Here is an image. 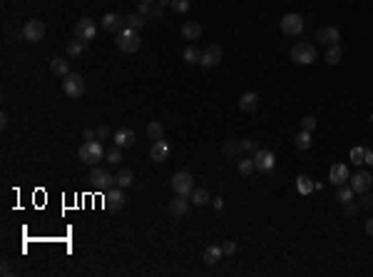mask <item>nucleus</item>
<instances>
[{
    "label": "nucleus",
    "mask_w": 373,
    "mask_h": 277,
    "mask_svg": "<svg viewBox=\"0 0 373 277\" xmlns=\"http://www.w3.org/2000/svg\"><path fill=\"white\" fill-rule=\"evenodd\" d=\"M77 157H80V162H85V165H97V162L105 157V148H102V143H97V140H85V143L80 145V150H77Z\"/></svg>",
    "instance_id": "nucleus-1"
},
{
    "label": "nucleus",
    "mask_w": 373,
    "mask_h": 277,
    "mask_svg": "<svg viewBox=\"0 0 373 277\" xmlns=\"http://www.w3.org/2000/svg\"><path fill=\"white\" fill-rule=\"evenodd\" d=\"M115 183V178H112V172L110 170H105V167H95L92 165V172H90V185L97 190V192H107L110 187Z\"/></svg>",
    "instance_id": "nucleus-2"
},
{
    "label": "nucleus",
    "mask_w": 373,
    "mask_h": 277,
    "mask_svg": "<svg viewBox=\"0 0 373 277\" xmlns=\"http://www.w3.org/2000/svg\"><path fill=\"white\" fill-rule=\"evenodd\" d=\"M140 35L137 30H132V28H125L122 32H117V48L122 50V53H137L140 50Z\"/></svg>",
    "instance_id": "nucleus-3"
},
{
    "label": "nucleus",
    "mask_w": 373,
    "mask_h": 277,
    "mask_svg": "<svg viewBox=\"0 0 373 277\" xmlns=\"http://www.w3.org/2000/svg\"><path fill=\"white\" fill-rule=\"evenodd\" d=\"M62 90H65L67 97H72V100L82 97V95H85V80H82V75H77V73L65 75V80H62Z\"/></svg>",
    "instance_id": "nucleus-4"
},
{
    "label": "nucleus",
    "mask_w": 373,
    "mask_h": 277,
    "mask_svg": "<svg viewBox=\"0 0 373 277\" xmlns=\"http://www.w3.org/2000/svg\"><path fill=\"white\" fill-rule=\"evenodd\" d=\"M291 60L296 62V65H311L316 60V50L311 43H299V45H294V50H291Z\"/></svg>",
    "instance_id": "nucleus-5"
},
{
    "label": "nucleus",
    "mask_w": 373,
    "mask_h": 277,
    "mask_svg": "<svg viewBox=\"0 0 373 277\" xmlns=\"http://www.w3.org/2000/svg\"><path fill=\"white\" fill-rule=\"evenodd\" d=\"M172 190L182 197H189L194 190V178L189 172H174L172 175Z\"/></svg>",
    "instance_id": "nucleus-6"
},
{
    "label": "nucleus",
    "mask_w": 373,
    "mask_h": 277,
    "mask_svg": "<svg viewBox=\"0 0 373 277\" xmlns=\"http://www.w3.org/2000/svg\"><path fill=\"white\" fill-rule=\"evenodd\" d=\"M95 35H97V25H95V20L92 18H80L77 20V25H75V38L77 40H95Z\"/></svg>",
    "instance_id": "nucleus-7"
},
{
    "label": "nucleus",
    "mask_w": 373,
    "mask_h": 277,
    "mask_svg": "<svg viewBox=\"0 0 373 277\" xmlns=\"http://www.w3.org/2000/svg\"><path fill=\"white\" fill-rule=\"evenodd\" d=\"M219 62H222V48H219L217 43H209V45L201 50L199 65H204V67H214V65H219Z\"/></svg>",
    "instance_id": "nucleus-8"
},
{
    "label": "nucleus",
    "mask_w": 373,
    "mask_h": 277,
    "mask_svg": "<svg viewBox=\"0 0 373 277\" xmlns=\"http://www.w3.org/2000/svg\"><path fill=\"white\" fill-rule=\"evenodd\" d=\"M100 25L107 32H122L127 28V18L119 15V13H107V15H102V23Z\"/></svg>",
    "instance_id": "nucleus-9"
},
{
    "label": "nucleus",
    "mask_w": 373,
    "mask_h": 277,
    "mask_svg": "<svg viewBox=\"0 0 373 277\" xmlns=\"http://www.w3.org/2000/svg\"><path fill=\"white\" fill-rule=\"evenodd\" d=\"M281 30L286 32V35H299V32L304 30V18L299 13H286L281 18Z\"/></svg>",
    "instance_id": "nucleus-10"
},
{
    "label": "nucleus",
    "mask_w": 373,
    "mask_h": 277,
    "mask_svg": "<svg viewBox=\"0 0 373 277\" xmlns=\"http://www.w3.org/2000/svg\"><path fill=\"white\" fill-rule=\"evenodd\" d=\"M254 165H257V170H261V172H271L274 165H276V157H274L271 150H257L254 153Z\"/></svg>",
    "instance_id": "nucleus-11"
},
{
    "label": "nucleus",
    "mask_w": 373,
    "mask_h": 277,
    "mask_svg": "<svg viewBox=\"0 0 373 277\" xmlns=\"http://www.w3.org/2000/svg\"><path fill=\"white\" fill-rule=\"evenodd\" d=\"M23 38H25L28 43L43 40V38H45V23H43V20H30L28 25L23 28Z\"/></svg>",
    "instance_id": "nucleus-12"
},
{
    "label": "nucleus",
    "mask_w": 373,
    "mask_h": 277,
    "mask_svg": "<svg viewBox=\"0 0 373 277\" xmlns=\"http://www.w3.org/2000/svg\"><path fill=\"white\" fill-rule=\"evenodd\" d=\"M122 190H125V187H119V185H115V187L107 190L105 205H107L110 210H122V207H125V192H122Z\"/></svg>",
    "instance_id": "nucleus-13"
},
{
    "label": "nucleus",
    "mask_w": 373,
    "mask_h": 277,
    "mask_svg": "<svg viewBox=\"0 0 373 277\" xmlns=\"http://www.w3.org/2000/svg\"><path fill=\"white\" fill-rule=\"evenodd\" d=\"M328 180L334 185H346L348 180H351V172H348V165H344V162H339V165H334L331 170H328Z\"/></svg>",
    "instance_id": "nucleus-14"
},
{
    "label": "nucleus",
    "mask_w": 373,
    "mask_h": 277,
    "mask_svg": "<svg viewBox=\"0 0 373 277\" xmlns=\"http://www.w3.org/2000/svg\"><path fill=\"white\" fill-rule=\"evenodd\" d=\"M348 183H351V187H353V192L363 195V192H368V187H371V172L361 170V172H356Z\"/></svg>",
    "instance_id": "nucleus-15"
},
{
    "label": "nucleus",
    "mask_w": 373,
    "mask_h": 277,
    "mask_svg": "<svg viewBox=\"0 0 373 277\" xmlns=\"http://www.w3.org/2000/svg\"><path fill=\"white\" fill-rule=\"evenodd\" d=\"M316 38H318V43H323V45H336L339 38H341V32H339V28L328 25V28H321Z\"/></svg>",
    "instance_id": "nucleus-16"
},
{
    "label": "nucleus",
    "mask_w": 373,
    "mask_h": 277,
    "mask_svg": "<svg viewBox=\"0 0 373 277\" xmlns=\"http://www.w3.org/2000/svg\"><path fill=\"white\" fill-rule=\"evenodd\" d=\"M149 157H152L154 162L167 160V157H170V143H167V140H157V143L152 145V150H149Z\"/></svg>",
    "instance_id": "nucleus-17"
},
{
    "label": "nucleus",
    "mask_w": 373,
    "mask_h": 277,
    "mask_svg": "<svg viewBox=\"0 0 373 277\" xmlns=\"http://www.w3.org/2000/svg\"><path fill=\"white\" fill-rule=\"evenodd\" d=\"M115 145L117 148H130V145H135V132H132L130 127L117 130L115 132Z\"/></svg>",
    "instance_id": "nucleus-18"
},
{
    "label": "nucleus",
    "mask_w": 373,
    "mask_h": 277,
    "mask_svg": "<svg viewBox=\"0 0 373 277\" xmlns=\"http://www.w3.org/2000/svg\"><path fill=\"white\" fill-rule=\"evenodd\" d=\"M257 105H259V95H257V92H244V95L239 97V108H241L244 113L257 110Z\"/></svg>",
    "instance_id": "nucleus-19"
},
{
    "label": "nucleus",
    "mask_w": 373,
    "mask_h": 277,
    "mask_svg": "<svg viewBox=\"0 0 373 277\" xmlns=\"http://www.w3.org/2000/svg\"><path fill=\"white\" fill-rule=\"evenodd\" d=\"M222 255H224L222 245H209L204 250V262H206V265H217V262L222 260Z\"/></svg>",
    "instance_id": "nucleus-20"
},
{
    "label": "nucleus",
    "mask_w": 373,
    "mask_h": 277,
    "mask_svg": "<svg viewBox=\"0 0 373 277\" xmlns=\"http://www.w3.org/2000/svg\"><path fill=\"white\" fill-rule=\"evenodd\" d=\"M187 210H189V202H187V197H182V195L170 202V213H172L174 217H184L187 215Z\"/></svg>",
    "instance_id": "nucleus-21"
},
{
    "label": "nucleus",
    "mask_w": 373,
    "mask_h": 277,
    "mask_svg": "<svg viewBox=\"0 0 373 277\" xmlns=\"http://www.w3.org/2000/svg\"><path fill=\"white\" fill-rule=\"evenodd\" d=\"M50 73H53V75H58V78H65V75H70V62L62 60V58H55V60H50Z\"/></svg>",
    "instance_id": "nucleus-22"
},
{
    "label": "nucleus",
    "mask_w": 373,
    "mask_h": 277,
    "mask_svg": "<svg viewBox=\"0 0 373 277\" xmlns=\"http://www.w3.org/2000/svg\"><path fill=\"white\" fill-rule=\"evenodd\" d=\"M182 35H184L187 40H199L201 38V25L199 23H184V25H182Z\"/></svg>",
    "instance_id": "nucleus-23"
},
{
    "label": "nucleus",
    "mask_w": 373,
    "mask_h": 277,
    "mask_svg": "<svg viewBox=\"0 0 373 277\" xmlns=\"http://www.w3.org/2000/svg\"><path fill=\"white\" fill-rule=\"evenodd\" d=\"M132 183H135V175H132L127 167H122V170L115 175V185H119V187H130Z\"/></svg>",
    "instance_id": "nucleus-24"
},
{
    "label": "nucleus",
    "mask_w": 373,
    "mask_h": 277,
    "mask_svg": "<svg viewBox=\"0 0 373 277\" xmlns=\"http://www.w3.org/2000/svg\"><path fill=\"white\" fill-rule=\"evenodd\" d=\"M147 137H149V140H154V143H157V140H162V137H164V127L157 123V120H154V123H149V125H147Z\"/></svg>",
    "instance_id": "nucleus-25"
},
{
    "label": "nucleus",
    "mask_w": 373,
    "mask_h": 277,
    "mask_svg": "<svg viewBox=\"0 0 373 277\" xmlns=\"http://www.w3.org/2000/svg\"><path fill=\"white\" fill-rule=\"evenodd\" d=\"M189 197H192V202H194V205H199V207H201V205H206V202H209V192H206L204 187H194Z\"/></svg>",
    "instance_id": "nucleus-26"
},
{
    "label": "nucleus",
    "mask_w": 373,
    "mask_h": 277,
    "mask_svg": "<svg viewBox=\"0 0 373 277\" xmlns=\"http://www.w3.org/2000/svg\"><path fill=\"white\" fill-rule=\"evenodd\" d=\"M85 53V40H72V43H67V55L70 58H80Z\"/></svg>",
    "instance_id": "nucleus-27"
},
{
    "label": "nucleus",
    "mask_w": 373,
    "mask_h": 277,
    "mask_svg": "<svg viewBox=\"0 0 373 277\" xmlns=\"http://www.w3.org/2000/svg\"><path fill=\"white\" fill-rule=\"evenodd\" d=\"M294 143H296V148H299V150H309V148H311V132L301 130V132L294 137Z\"/></svg>",
    "instance_id": "nucleus-28"
},
{
    "label": "nucleus",
    "mask_w": 373,
    "mask_h": 277,
    "mask_svg": "<svg viewBox=\"0 0 373 277\" xmlns=\"http://www.w3.org/2000/svg\"><path fill=\"white\" fill-rule=\"evenodd\" d=\"M341 55H344V50H341V45H339V43H336V45H328V53H326V62L336 65V62H341Z\"/></svg>",
    "instance_id": "nucleus-29"
},
{
    "label": "nucleus",
    "mask_w": 373,
    "mask_h": 277,
    "mask_svg": "<svg viewBox=\"0 0 373 277\" xmlns=\"http://www.w3.org/2000/svg\"><path fill=\"white\" fill-rule=\"evenodd\" d=\"M257 170V165H254V157H246V160H239V175H252Z\"/></svg>",
    "instance_id": "nucleus-30"
},
{
    "label": "nucleus",
    "mask_w": 373,
    "mask_h": 277,
    "mask_svg": "<svg viewBox=\"0 0 373 277\" xmlns=\"http://www.w3.org/2000/svg\"><path fill=\"white\" fill-rule=\"evenodd\" d=\"M296 183H299V192H301V195H309V192H314V187H316V185L311 183L306 175H299V180H296Z\"/></svg>",
    "instance_id": "nucleus-31"
},
{
    "label": "nucleus",
    "mask_w": 373,
    "mask_h": 277,
    "mask_svg": "<svg viewBox=\"0 0 373 277\" xmlns=\"http://www.w3.org/2000/svg\"><path fill=\"white\" fill-rule=\"evenodd\" d=\"M351 197H353V187H351V185H341V187H339V195H336V200H339V202H351Z\"/></svg>",
    "instance_id": "nucleus-32"
},
{
    "label": "nucleus",
    "mask_w": 373,
    "mask_h": 277,
    "mask_svg": "<svg viewBox=\"0 0 373 277\" xmlns=\"http://www.w3.org/2000/svg\"><path fill=\"white\" fill-rule=\"evenodd\" d=\"M239 153H241V143H234V140H229V143L224 145V155H227V157H236Z\"/></svg>",
    "instance_id": "nucleus-33"
},
{
    "label": "nucleus",
    "mask_w": 373,
    "mask_h": 277,
    "mask_svg": "<svg viewBox=\"0 0 373 277\" xmlns=\"http://www.w3.org/2000/svg\"><path fill=\"white\" fill-rule=\"evenodd\" d=\"M142 25H144V15H127V28L140 30Z\"/></svg>",
    "instance_id": "nucleus-34"
},
{
    "label": "nucleus",
    "mask_w": 373,
    "mask_h": 277,
    "mask_svg": "<svg viewBox=\"0 0 373 277\" xmlns=\"http://www.w3.org/2000/svg\"><path fill=\"white\" fill-rule=\"evenodd\" d=\"M105 160H107V162H112V165H117V162H119V160H122V148H112V150H107V153H105Z\"/></svg>",
    "instance_id": "nucleus-35"
},
{
    "label": "nucleus",
    "mask_w": 373,
    "mask_h": 277,
    "mask_svg": "<svg viewBox=\"0 0 373 277\" xmlns=\"http://www.w3.org/2000/svg\"><path fill=\"white\" fill-rule=\"evenodd\" d=\"M199 58H201V53L194 48V45H189V48L184 50V60L187 62H199Z\"/></svg>",
    "instance_id": "nucleus-36"
},
{
    "label": "nucleus",
    "mask_w": 373,
    "mask_h": 277,
    "mask_svg": "<svg viewBox=\"0 0 373 277\" xmlns=\"http://www.w3.org/2000/svg\"><path fill=\"white\" fill-rule=\"evenodd\" d=\"M172 10L179 13V15H184L189 10V0H172Z\"/></svg>",
    "instance_id": "nucleus-37"
},
{
    "label": "nucleus",
    "mask_w": 373,
    "mask_h": 277,
    "mask_svg": "<svg viewBox=\"0 0 373 277\" xmlns=\"http://www.w3.org/2000/svg\"><path fill=\"white\" fill-rule=\"evenodd\" d=\"M301 130H306V132H314V130H316V118H314V115H306V118L301 120Z\"/></svg>",
    "instance_id": "nucleus-38"
},
{
    "label": "nucleus",
    "mask_w": 373,
    "mask_h": 277,
    "mask_svg": "<svg viewBox=\"0 0 373 277\" xmlns=\"http://www.w3.org/2000/svg\"><path fill=\"white\" fill-rule=\"evenodd\" d=\"M363 153H366V148H353V150H351L353 165H361V162H363Z\"/></svg>",
    "instance_id": "nucleus-39"
},
{
    "label": "nucleus",
    "mask_w": 373,
    "mask_h": 277,
    "mask_svg": "<svg viewBox=\"0 0 373 277\" xmlns=\"http://www.w3.org/2000/svg\"><path fill=\"white\" fill-rule=\"evenodd\" d=\"M110 135H112V130H110L107 125H100V127H97V137H100V140H107Z\"/></svg>",
    "instance_id": "nucleus-40"
},
{
    "label": "nucleus",
    "mask_w": 373,
    "mask_h": 277,
    "mask_svg": "<svg viewBox=\"0 0 373 277\" xmlns=\"http://www.w3.org/2000/svg\"><path fill=\"white\" fill-rule=\"evenodd\" d=\"M241 150H249V153H257V140H241Z\"/></svg>",
    "instance_id": "nucleus-41"
},
{
    "label": "nucleus",
    "mask_w": 373,
    "mask_h": 277,
    "mask_svg": "<svg viewBox=\"0 0 373 277\" xmlns=\"http://www.w3.org/2000/svg\"><path fill=\"white\" fill-rule=\"evenodd\" d=\"M222 250H224V255H234V252H236V243L229 240V243H224V245H222Z\"/></svg>",
    "instance_id": "nucleus-42"
},
{
    "label": "nucleus",
    "mask_w": 373,
    "mask_h": 277,
    "mask_svg": "<svg viewBox=\"0 0 373 277\" xmlns=\"http://www.w3.org/2000/svg\"><path fill=\"white\" fill-rule=\"evenodd\" d=\"M140 15H152V3H140Z\"/></svg>",
    "instance_id": "nucleus-43"
},
{
    "label": "nucleus",
    "mask_w": 373,
    "mask_h": 277,
    "mask_svg": "<svg viewBox=\"0 0 373 277\" xmlns=\"http://www.w3.org/2000/svg\"><path fill=\"white\" fill-rule=\"evenodd\" d=\"M363 162H366V165H373V150H368V148H366V153H363Z\"/></svg>",
    "instance_id": "nucleus-44"
},
{
    "label": "nucleus",
    "mask_w": 373,
    "mask_h": 277,
    "mask_svg": "<svg viewBox=\"0 0 373 277\" xmlns=\"http://www.w3.org/2000/svg\"><path fill=\"white\" fill-rule=\"evenodd\" d=\"M162 15H164V10H162V8H152V18H157V20H159Z\"/></svg>",
    "instance_id": "nucleus-45"
},
{
    "label": "nucleus",
    "mask_w": 373,
    "mask_h": 277,
    "mask_svg": "<svg viewBox=\"0 0 373 277\" xmlns=\"http://www.w3.org/2000/svg\"><path fill=\"white\" fill-rule=\"evenodd\" d=\"M356 210H358L356 205H351V202H346V215H356Z\"/></svg>",
    "instance_id": "nucleus-46"
},
{
    "label": "nucleus",
    "mask_w": 373,
    "mask_h": 277,
    "mask_svg": "<svg viewBox=\"0 0 373 277\" xmlns=\"http://www.w3.org/2000/svg\"><path fill=\"white\" fill-rule=\"evenodd\" d=\"M95 135H97L95 130H90V127L85 130V140H95Z\"/></svg>",
    "instance_id": "nucleus-47"
},
{
    "label": "nucleus",
    "mask_w": 373,
    "mask_h": 277,
    "mask_svg": "<svg viewBox=\"0 0 373 277\" xmlns=\"http://www.w3.org/2000/svg\"><path fill=\"white\" fill-rule=\"evenodd\" d=\"M366 232H368V235H373V217L368 220V222H366Z\"/></svg>",
    "instance_id": "nucleus-48"
},
{
    "label": "nucleus",
    "mask_w": 373,
    "mask_h": 277,
    "mask_svg": "<svg viewBox=\"0 0 373 277\" xmlns=\"http://www.w3.org/2000/svg\"><path fill=\"white\" fill-rule=\"evenodd\" d=\"M0 272H3V275H10V267H8V262H3V267H0Z\"/></svg>",
    "instance_id": "nucleus-49"
},
{
    "label": "nucleus",
    "mask_w": 373,
    "mask_h": 277,
    "mask_svg": "<svg viewBox=\"0 0 373 277\" xmlns=\"http://www.w3.org/2000/svg\"><path fill=\"white\" fill-rule=\"evenodd\" d=\"M0 125H3V127L8 125V113H3V115H0Z\"/></svg>",
    "instance_id": "nucleus-50"
},
{
    "label": "nucleus",
    "mask_w": 373,
    "mask_h": 277,
    "mask_svg": "<svg viewBox=\"0 0 373 277\" xmlns=\"http://www.w3.org/2000/svg\"><path fill=\"white\" fill-rule=\"evenodd\" d=\"M140 3H152V0H140Z\"/></svg>",
    "instance_id": "nucleus-51"
},
{
    "label": "nucleus",
    "mask_w": 373,
    "mask_h": 277,
    "mask_svg": "<svg viewBox=\"0 0 373 277\" xmlns=\"http://www.w3.org/2000/svg\"><path fill=\"white\" fill-rule=\"evenodd\" d=\"M371 123H373V115H371Z\"/></svg>",
    "instance_id": "nucleus-52"
}]
</instances>
